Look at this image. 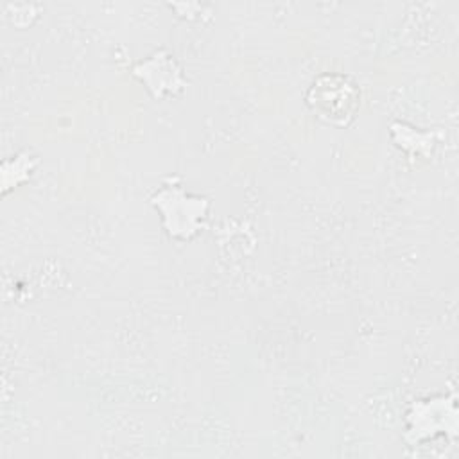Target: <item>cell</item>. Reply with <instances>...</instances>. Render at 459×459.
Here are the masks:
<instances>
[{
  "mask_svg": "<svg viewBox=\"0 0 459 459\" xmlns=\"http://www.w3.org/2000/svg\"><path fill=\"white\" fill-rule=\"evenodd\" d=\"M307 104L326 124L346 126L359 109L360 91L346 75L323 74L312 82L307 93Z\"/></svg>",
  "mask_w": 459,
  "mask_h": 459,
  "instance_id": "obj_1",
  "label": "cell"
}]
</instances>
